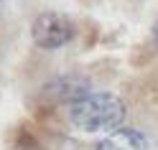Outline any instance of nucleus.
I'll list each match as a JSON object with an SVG mask.
<instances>
[{
	"label": "nucleus",
	"instance_id": "obj_3",
	"mask_svg": "<svg viewBox=\"0 0 158 150\" xmlns=\"http://www.w3.org/2000/svg\"><path fill=\"white\" fill-rule=\"evenodd\" d=\"M44 94L54 102H66L72 104L77 99H82L84 94H89V79L79 76V74H64L56 76L54 82H48L44 87Z\"/></svg>",
	"mask_w": 158,
	"mask_h": 150
},
{
	"label": "nucleus",
	"instance_id": "obj_4",
	"mask_svg": "<svg viewBox=\"0 0 158 150\" xmlns=\"http://www.w3.org/2000/svg\"><path fill=\"white\" fill-rule=\"evenodd\" d=\"M94 150H148V140L135 127H117L102 137Z\"/></svg>",
	"mask_w": 158,
	"mask_h": 150
},
{
	"label": "nucleus",
	"instance_id": "obj_5",
	"mask_svg": "<svg viewBox=\"0 0 158 150\" xmlns=\"http://www.w3.org/2000/svg\"><path fill=\"white\" fill-rule=\"evenodd\" d=\"M151 46H153V51L158 54V21L153 26V31H151Z\"/></svg>",
	"mask_w": 158,
	"mask_h": 150
},
{
	"label": "nucleus",
	"instance_id": "obj_2",
	"mask_svg": "<svg viewBox=\"0 0 158 150\" xmlns=\"http://www.w3.org/2000/svg\"><path fill=\"white\" fill-rule=\"evenodd\" d=\"M74 23L72 18H66L61 13H41L31 26V36L38 48H46V51H54V48H61L74 38Z\"/></svg>",
	"mask_w": 158,
	"mask_h": 150
},
{
	"label": "nucleus",
	"instance_id": "obj_1",
	"mask_svg": "<svg viewBox=\"0 0 158 150\" xmlns=\"http://www.w3.org/2000/svg\"><path fill=\"white\" fill-rule=\"evenodd\" d=\"M69 122L82 132H112L125 122V102L112 92H89L69 104Z\"/></svg>",
	"mask_w": 158,
	"mask_h": 150
}]
</instances>
